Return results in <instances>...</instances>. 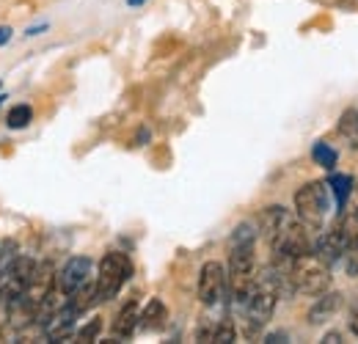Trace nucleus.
I'll return each instance as SVG.
<instances>
[{
	"instance_id": "nucleus-20",
	"label": "nucleus",
	"mask_w": 358,
	"mask_h": 344,
	"mask_svg": "<svg viewBox=\"0 0 358 344\" xmlns=\"http://www.w3.org/2000/svg\"><path fill=\"white\" fill-rule=\"evenodd\" d=\"M322 342H328V344H339V342H342V334H339V331H328V334L322 336Z\"/></svg>"
},
{
	"instance_id": "nucleus-19",
	"label": "nucleus",
	"mask_w": 358,
	"mask_h": 344,
	"mask_svg": "<svg viewBox=\"0 0 358 344\" xmlns=\"http://www.w3.org/2000/svg\"><path fill=\"white\" fill-rule=\"evenodd\" d=\"M348 328H350L353 336H358V298H353L350 308H348Z\"/></svg>"
},
{
	"instance_id": "nucleus-25",
	"label": "nucleus",
	"mask_w": 358,
	"mask_h": 344,
	"mask_svg": "<svg viewBox=\"0 0 358 344\" xmlns=\"http://www.w3.org/2000/svg\"><path fill=\"white\" fill-rule=\"evenodd\" d=\"M3 99H6V96H3V94H0V105H3Z\"/></svg>"
},
{
	"instance_id": "nucleus-4",
	"label": "nucleus",
	"mask_w": 358,
	"mask_h": 344,
	"mask_svg": "<svg viewBox=\"0 0 358 344\" xmlns=\"http://www.w3.org/2000/svg\"><path fill=\"white\" fill-rule=\"evenodd\" d=\"M130 275H133V261H130L127 254H122V251L105 254V257L99 259L96 284H94V289H96V303L113 301V298L122 292V287L130 281Z\"/></svg>"
},
{
	"instance_id": "nucleus-12",
	"label": "nucleus",
	"mask_w": 358,
	"mask_h": 344,
	"mask_svg": "<svg viewBox=\"0 0 358 344\" xmlns=\"http://www.w3.org/2000/svg\"><path fill=\"white\" fill-rule=\"evenodd\" d=\"M196 336H199V342H234L237 328L229 317H224V320H215L213 325H201Z\"/></svg>"
},
{
	"instance_id": "nucleus-5",
	"label": "nucleus",
	"mask_w": 358,
	"mask_h": 344,
	"mask_svg": "<svg viewBox=\"0 0 358 344\" xmlns=\"http://www.w3.org/2000/svg\"><path fill=\"white\" fill-rule=\"evenodd\" d=\"M331 213V187L328 182H306L295 193V215L309 229H322L325 217Z\"/></svg>"
},
{
	"instance_id": "nucleus-11",
	"label": "nucleus",
	"mask_w": 358,
	"mask_h": 344,
	"mask_svg": "<svg viewBox=\"0 0 358 344\" xmlns=\"http://www.w3.org/2000/svg\"><path fill=\"white\" fill-rule=\"evenodd\" d=\"M138 317H141L138 301L124 303L122 311H119L116 320H113V336H116V339H130L135 331H138Z\"/></svg>"
},
{
	"instance_id": "nucleus-23",
	"label": "nucleus",
	"mask_w": 358,
	"mask_h": 344,
	"mask_svg": "<svg viewBox=\"0 0 358 344\" xmlns=\"http://www.w3.org/2000/svg\"><path fill=\"white\" fill-rule=\"evenodd\" d=\"M47 25H36V28H28V36H36V34H42Z\"/></svg>"
},
{
	"instance_id": "nucleus-14",
	"label": "nucleus",
	"mask_w": 358,
	"mask_h": 344,
	"mask_svg": "<svg viewBox=\"0 0 358 344\" xmlns=\"http://www.w3.org/2000/svg\"><path fill=\"white\" fill-rule=\"evenodd\" d=\"M328 187H331V196L336 201V213H342L345 204H348V199H350V193H353V187H356L353 176H348V173H331L328 176Z\"/></svg>"
},
{
	"instance_id": "nucleus-8",
	"label": "nucleus",
	"mask_w": 358,
	"mask_h": 344,
	"mask_svg": "<svg viewBox=\"0 0 358 344\" xmlns=\"http://www.w3.org/2000/svg\"><path fill=\"white\" fill-rule=\"evenodd\" d=\"M91 270H94V261L89 257H72L64 267L61 273L55 275V284H58V292L64 298L75 295L80 287H86L91 278Z\"/></svg>"
},
{
	"instance_id": "nucleus-13",
	"label": "nucleus",
	"mask_w": 358,
	"mask_h": 344,
	"mask_svg": "<svg viewBox=\"0 0 358 344\" xmlns=\"http://www.w3.org/2000/svg\"><path fill=\"white\" fill-rule=\"evenodd\" d=\"M339 303H342V295H336V292H322V295H317V303L309 308V322H312V325H322L325 320H331V317L336 314Z\"/></svg>"
},
{
	"instance_id": "nucleus-21",
	"label": "nucleus",
	"mask_w": 358,
	"mask_h": 344,
	"mask_svg": "<svg viewBox=\"0 0 358 344\" xmlns=\"http://www.w3.org/2000/svg\"><path fill=\"white\" fill-rule=\"evenodd\" d=\"M8 39H11V28L8 25H0V47L8 44Z\"/></svg>"
},
{
	"instance_id": "nucleus-1",
	"label": "nucleus",
	"mask_w": 358,
	"mask_h": 344,
	"mask_svg": "<svg viewBox=\"0 0 358 344\" xmlns=\"http://www.w3.org/2000/svg\"><path fill=\"white\" fill-rule=\"evenodd\" d=\"M259 234L268 240L273 261H289V259L301 257L306 251H312V240H309V226L284 207H265L259 213Z\"/></svg>"
},
{
	"instance_id": "nucleus-18",
	"label": "nucleus",
	"mask_w": 358,
	"mask_h": 344,
	"mask_svg": "<svg viewBox=\"0 0 358 344\" xmlns=\"http://www.w3.org/2000/svg\"><path fill=\"white\" fill-rule=\"evenodd\" d=\"M99 334H102V320H99V317H94V320H89V322L78 331V342H94Z\"/></svg>"
},
{
	"instance_id": "nucleus-2",
	"label": "nucleus",
	"mask_w": 358,
	"mask_h": 344,
	"mask_svg": "<svg viewBox=\"0 0 358 344\" xmlns=\"http://www.w3.org/2000/svg\"><path fill=\"white\" fill-rule=\"evenodd\" d=\"M257 229L251 223H237L229 237V295L234 303L245 301L257 284Z\"/></svg>"
},
{
	"instance_id": "nucleus-15",
	"label": "nucleus",
	"mask_w": 358,
	"mask_h": 344,
	"mask_svg": "<svg viewBox=\"0 0 358 344\" xmlns=\"http://www.w3.org/2000/svg\"><path fill=\"white\" fill-rule=\"evenodd\" d=\"M339 135L353 146L358 149V108H348L342 116H339Z\"/></svg>"
},
{
	"instance_id": "nucleus-7",
	"label": "nucleus",
	"mask_w": 358,
	"mask_h": 344,
	"mask_svg": "<svg viewBox=\"0 0 358 344\" xmlns=\"http://www.w3.org/2000/svg\"><path fill=\"white\" fill-rule=\"evenodd\" d=\"M345 248H348V229H345V220H342V217H339L334 226H328V229L312 243V251L322 259L325 264L342 261Z\"/></svg>"
},
{
	"instance_id": "nucleus-6",
	"label": "nucleus",
	"mask_w": 358,
	"mask_h": 344,
	"mask_svg": "<svg viewBox=\"0 0 358 344\" xmlns=\"http://www.w3.org/2000/svg\"><path fill=\"white\" fill-rule=\"evenodd\" d=\"M226 289H229V281H226V267L221 261L210 259L201 264L199 270V284H196V292H199V301L204 306H218L226 298Z\"/></svg>"
},
{
	"instance_id": "nucleus-9",
	"label": "nucleus",
	"mask_w": 358,
	"mask_h": 344,
	"mask_svg": "<svg viewBox=\"0 0 358 344\" xmlns=\"http://www.w3.org/2000/svg\"><path fill=\"white\" fill-rule=\"evenodd\" d=\"M80 317V311L72 306V301L64 303L50 320L45 322V336L47 339H52V342H58V339H66L72 331H75V320Z\"/></svg>"
},
{
	"instance_id": "nucleus-3",
	"label": "nucleus",
	"mask_w": 358,
	"mask_h": 344,
	"mask_svg": "<svg viewBox=\"0 0 358 344\" xmlns=\"http://www.w3.org/2000/svg\"><path fill=\"white\" fill-rule=\"evenodd\" d=\"M278 264L287 273L289 292L317 298V295L328 292V287H331V264H325L314 251H306L301 257L289 259V261H278Z\"/></svg>"
},
{
	"instance_id": "nucleus-10",
	"label": "nucleus",
	"mask_w": 358,
	"mask_h": 344,
	"mask_svg": "<svg viewBox=\"0 0 358 344\" xmlns=\"http://www.w3.org/2000/svg\"><path fill=\"white\" fill-rule=\"evenodd\" d=\"M169 320V308L160 298H149V303L143 306L141 317H138V328L141 331H160Z\"/></svg>"
},
{
	"instance_id": "nucleus-17",
	"label": "nucleus",
	"mask_w": 358,
	"mask_h": 344,
	"mask_svg": "<svg viewBox=\"0 0 358 344\" xmlns=\"http://www.w3.org/2000/svg\"><path fill=\"white\" fill-rule=\"evenodd\" d=\"M34 122V110L31 105H14L6 116V127L8 129H25L28 124Z\"/></svg>"
},
{
	"instance_id": "nucleus-24",
	"label": "nucleus",
	"mask_w": 358,
	"mask_h": 344,
	"mask_svg": "<svg viewBox=\"0 0 358 344\" xmlns=\"http://www.w3.org/2000/svg\"><path fill=\"white\" fill-rule=\"evenodd\" d=\"M127 3H130V6H141V3H143V0H127Z\"/></svg>"
},
{
	"instance_id": "nucleus-16",
	"label": "nucleus",
	"mask_w": 358,
	"mask_h": 344,
	"mask_svg": "<svg viewBox=\"0 0 358 344\" xmlns=\"http://www.w3.org/2000/svg\"><path fill=\"white\" fill-rule=\"evenodd\" d=\"M312 157L317 166H322L325 171H334V166H336V160H339V155H336V149L331 146V143H325V141H317L312 146Z\"/></svg>"
},
{
	"instance_id": "nucleus-22",
	"label": "nucleus",
	"mask_w": 358,
	"mask_h": 344,
	"mask_svg": "<svg viewBox=\"0 0 358 344\" xmlns=\"http://www.w3.org/2000/svg\"><path fill=\"white\" fill-rule=\"evenodd\" d=\"M287 339V334H270L265 342H284Z\"/></svg>"
}]
</instances>
